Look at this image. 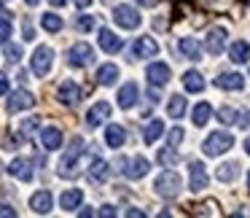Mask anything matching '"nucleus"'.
Returning <instances> with one entry per match:
<instances>
[{"instance_id": "47", "label": "nucleus", "mask_w": 250, "mask_h": 218, "mask_svg": "<svg viewBox=\"0 0 250 218\" xmlns=\"http://www.w3.org/2000/svg\"><path fill=\"white\" fill-rule=\"evenodd\" d=\"M100 216H108V218H110V216H116V210H113V205H105V207H103V210H100Z\"/></svg>"}, {"instance_id": "46", "label": "nucleus", "mask_w": 250, "mask_h": 218, "mask_svg": "<svg viewBox=\"0 0 250 218\" xmlns=\"http://www.w3.org/2000/svg\"><path fill=\"white\" fill-rule=\"evenodd\" d=\"M0 216H8V218H14V216H17V210H14V207H8V205H3V207H0Z\"/></svg>"}, {"instance_id": "17", "label": "nucleus", "mask_w": 250, "mask_h": 218, "mask_svg": "<svg viewBox=\"0 0 250 218\" xmlns=\"http://www.w3.org/2000/svg\"><path fill=\"white\" fill-rule=\"evenodd\" d=\"M108 116H110V105L105 103V100H100V103H94L92 110L86 113V127H89V130H94V127H100Z\"/></svg>"}, {"instance_id": "38", "label": "nucleus", "mask_w": 250, "mask_h": 218, "mask_svg": "<svg viewBox=\"0 0 250 218\" xmlns=\"http://www.w3.org/2000/svg\"><path fill=\"white\" fill-rule=\"evenodd\" d=\"M183 135H186V132L180 130V127H172V130L167 132V143H169V146L178 148V146H180V140H183Z\"/></svg>"}, {"instance_id": "24", "label": "nucleus", "mask_w": 250, "mask_h": 218, "mask_svg": "<svg viewBox=\"0 0 250 218\" xmlns=\"http://www.w3.org/2000/svg\"><path fill=\"white\" fill-rule=\"evenodd\" d=\"M126 143V132H124V127H119V124H108L105 127V146H110V148H121Z\"/></svg>"}, {"instance_id": "42", "label": "nucleus", "mask_w": 250, "mask_h": 218, "mask_svg": "<svg viewBox=\"0 0 250 218\" xmlns=\"http://www.w3.org/2000/svg\"><path fill=\"white\" fill-rule=\"evenodd\" d=\"M0 94H8V76L0 73Z\"/></svg>"}, {"instance_id": "16", "label": "nucleus", "mask_w": 250, "mask_h": 218, "mask_svg": "<svg viewBox=\"0 0 250 218\" xmlns=\"http://www.w3.org/2000/svg\"><path fill=\"white\" fill-rule=\"evenodd\" d=\"M178 51H180V57H186V60H191V62H199L202 60V46H199V41L196 38H180L178 41Z\"/></svg>"}, {"instance_id": "39", "label": "nucleus", "mask_w": 250, "mask_h": 218, "mask_svg": "<svg viewBox=\"0 0 250 218\" xmlns=\"http://www.w3.org/2000/svg\"><path fill=\"white\" fill-rule=\"evenodd\" d=\"M76 27H78V30H83V33H89V30L94 27V19H92V17H86V14H81V17L76 19Z\"/></svg>"}, {"instance_id": "31", "label": "nucleus", "mask_w": 250, "mask_h": 218, "mask_svg": "<svg viewBox=\"0 0 250 218\" xmlns=\"http://www.w3.org/2000/svg\"><path fill=\"white\" fill-rule=\"evenodd\" d=\"M62 24H65V22H62V17H60V14H43V17H41V27H43L46 30V33H62Z\"/></svg>"}, {"instance_id": "26", "label": "nucleus", "mask_w": 250, "mask_h": 218, "mask_svg": "<svg viewBox=\"0 0 250 218\" xmlns=\"http://www.w3.org/2000/svg\"><path fill=\"white\" fill-rule=\"evenodd\" d=\"M116 81H119V67H116L113 62L100 65V70H97V84L100 87H113Z\"/></svg>"}, {"instance_id": "49", "label": "nucleus", "mask_w": 250, "mask_h": 218, "mask_svg": "<svg viewBox=\"0 0 250 218\" xmlns=\"http://www.w3.org/2000/svg\"><path fill=\"white\" fill-rule=\"evenodd\" d=\"M49 3H51V6H54V8H60V6H65L67 0H49Z\"/></svg>"}, {"instance_id": "44", "label": "nucleus", "mask_w": 250, "mask_h": 218, "mask_svg": "<svg viewBox=\"0 0 250 218\" xmlns=\"http://www.w3.org/2000/svg\"><path fill=\"white\" fill-rule=\"evenodd\" d=\"M126 216H129V218H143L146 213H143V210H137V207H126Z\"/></svg>"}, {"instance_id": "36", "label": "nucleus", "mask_w": 250, "mask_h": 218, "mask_svg": "<svg viewBox=\"0 0 250 218\" xmlns=\"http://www.w3.org/2000/svg\"><path fill=\"white\" fill-rule=\"evenodd\" d=\"M6 60H8V62H19V60H22V46L6 44Z\"/></svg>"}, {"instance_id": "14", "label": "nucleus", "mask_w": 250, "mask_h": 218, "mask_svg": "<svg viewBox=\"0 0 250 218\" xmlns=\"http://www.w3.org/2000/svg\"><path fill=\"white\" fill-rule=\"evenodd\" d=\"M108 175H110V167H108V162H103V159H94V162L89 164V170H86V180L94 183V186H103L105 180H108Z\"/></svg>"}, {"instance_id": "29", "label": "nucleus", "mask_w": 250, "mask_h": 218, "mask_svg": "<svg viewBox=\"0 0 250 218\" xmlns=\"http://www.w3.org/2000/svg\"><path fill=\"white\" fill-rule=\"evenodd\" d=\"M186 108H188V103H186L183 94H172V97H169V103H167V113H169V119H183Z\"/></svg>"}, {"instance_id": "21", "label": "nucleus", "mask_w": 250, "mask_h": 218, "mask_svg": "<svg viewBox=\"0 0 250 218\" xmlns=\"http://www.w3.org/2000/svg\"><path fill=\"white\" fill-rule=\"evenodd\" d=\"M215 87L226 89V92H239V89L245 87V78L239 76V73H221V76L215 78Z\"/></svg>"}, {"instance_id": "10", "label": "nucleus", "mask_w": 250, "mask_h": 218, "mask_svg": "<svg viewBox=\"0 0 250 218\" xmlns=\"http://www.w3.org/2000/svg\"><path fill=\"white\" fill-rule=\"evenodd\" d=\"M159 54V44L151 38V35H140L132 46V57L135 60H148V57H156Z\"/></svg>"}, {"instance_id": "28", "label": "nucleus", "mask_w": 250, "mask_h": 218, "mask_svg": "<svg viewBox=\"0 0 250 218\" xmlns=\"http://www.w3.org/2000/svg\"><path fill=\"white\" fill-rule=\"evenodd\" d=\"M183 87H186V92H194V94L205 92V78H202V73L199 70L183 73Z\"/></svg>"}, {"instance_id": "23", "label": "nucleus", "mask_w": 250, "mask_h": 218, "mask_svg": "<svg viewBox=\"0 0 250 218\" xmlns=\"http://www.w3.org/2000/svg\"><path fill=\"white\" fill-rule=\"evenodd\" d=\"M8 173L14 175V178H19V180H24V183H27V180H33V164L27 162V159H14L11 164H8Z\"/></svg>"}, {"instance_id": "27", "label": "nucleus", "mask_w": 250, "mask_h": 218, "mask_svg": "<svg viewBox=\"0 0 250 218\" xmlns=\"http://www.w3.org/2000/svg\"><path fill=\"white\" fill-rule=\"evenodd\" d=\"M237 175H239V162H223L215 170V178L221 183H231V180H237Z\"/></svg>"}, {"instance_id": "32", "label": "nucleus", "mask_w": 250, "mask_h": 218, "mask_svg": "<svg viewBox=\"0 0 250 218\" xmlns=\"http://www.w3.org/2000/svg\"><path fill=\"white\" fill-rule=\"evenodd\" d=\"M210 116H212L210 103H199V105L194 108V113H191V119H194V124H196V127H205L207 121H210Z\"/></svg>"}, {"instance_id": "52", "label": "nucleus", "mask_w": 250, "mask_h": 218, "mask_svg": "<svg viewBox=\"0 0 250 218\" xmlns=\"http://www.w3.org/2000/svg\"><path fill=\"white\" fill-rule=\"evenodd\" d=\"M245 151L250 153V137H248V140H245Z\"/></svg>"}, {"instance_id": "22", "label": "nucleus", "mask_w": 250, "mask_h": 218, "mask_svg": "<svg viewBox=\"0 0 250 218\" xmlns=\"http://www.w3.org/2000/svg\"><path fill=\"white\" fill-rule=\"evenodd\" d=\"M30 207H33V213H41V216H46V213L51 210V191H49V189L35 191V194L30 196Z\"/></svg>"}, {"instance_id": "41", "label": "nucleus", "mask_w": 250, "mask_h": 218, "mask_svg": "<svg viewBox=\"0 0 250 218\" xmlns=\"http://www.w3.org/2000/svg\"><path fill=\"white\" fill-rule=\"evenodd\" d=\"M33 162H35V167H41V170H43V167H46V156H43V153H41V151H35V156H33Z\"/></svg>"}, {"instance_id": "19", "label": "nucleus", "mask_w": 250, "mask_h": 218, "mask_svg": "<svg viewBox=\"0 0 250 218\" xmlns=\"http://www.w3.org/2000/svg\"><path fill=\"white\" fill-rule=\"evenodd\" d=\"M41 146L46 148V151H57V148H62V130H57V127H46V130H41Z\"/></svg>"}, {"instance_id": "20", "label": "nucleus", "mask_w": 250, "mask_h": 218, "mask_svg": "<svg viewBox=\"0 0 250 218\" xmlns=\"http://www.w3.org/2000/svg\"><path fill=\"white\" fill-rule=\"evenodd\" d=\"M229 60H231L234 65H245V62H250V44L248 41H234V44L229 46Z\"/></svg>"}, {"instance_id": "1", "label": "nucleus", "mask_w": 250, "mask_h": 218, "mask_svg": "<svg viewBox=\"0 0 250 218\" xmlns=\"http://www.w3.org/2000/svg\"><path fill=\"white\" fill-rule=\"evenodd\" d=\"M83 151H86V140H83V137H73V140L67 143L65 153H62V159H60V167H57L60 178H76L78 175V159L83 156Z\"/></svg>"}, {"instance_id": "53", "label": "nucleus", "mask_w": 250, "mask_h": 218, "mask_svg": "<svg viewBox=\"0 0 250 218\" xmlns=\"http://www.w3.org/2000/svg\"><path fill=\"white\" fill-rule=\"evenodd\" d=\"M0 3H8V0H0Z\"/></svg>"}, {"instance_id": "9", "label": "nucleus", "mask_w": 250, "mask_h": 218, "mask_svg": "<svg viewBox=\"0 0 250 218\" xmlns=\"http://www.w3.org/2000/svg\"><path fill=\"white\" fill-rule=\"evenodd\" d=\"M146 78L151 87H164V84H169V78H172V70H169V65H164V62H151V65L146 67Z\"/></svg>"}, {"instance_id": "11", "label": "nucleus", "mask_w": 250, "mask_h": 218, "mask_svg": "<svg viewBox=\"0 0 250 218\" xmlns=\"http://www.w3.org/2000/svg\"><path fill=\"white\" fill-rule=\"evenodd\" d=\"M57 100H60V105H65V108H73V105H78V100H81V87H78L76 81H65L60 87V92H57Z\"/></svg>"}, {"instance_id": "30", "label": "nucleus", "mask_w": 250, "mask_h": 218, "mask_svg": "<svg viewBox=\"0 0 250 218\" xmlns=\"http://www.w3.org/2000/svg\"><path fill=\"white\" fill-rule=\"evenodd\" d=\"M162 135H164V121L151 119V121H148V127H146V132H143V140H146L148 146H151V143H156Z\"/></svg>"}, {"instance_id": "37", "label": "nucleus", "mask_w": 250, "mask_h": 218, "mask_svg": "<svg viewBox=\"0 0 250 218\" xmlns=\"http://www.w3.org/2000/svg\"><path fill=\"white\" fill-rule=\"evenodd\" d=\"M14 35V27L8 19H0V44H8V38Z\"/></svg>"}, {"instance_id": "7", "label": "nucleus", "mask_w": 250, "mask_h": 218, "mask_svg": "<svg viewBox=\"0 0 250 218\" xmlns=\"http://www.w3.org/2000/svg\"><path fill=\"white\" fill-rule=\"evenodd\" d=\"M207 183H210V175H207V167L202 162H191L188 164V189L191 191H205Z\"/></svg>"}, {"instance_id": "54", "label": "nucleus", "mask_w": 250, "mask_h": 218, "mask_svg": "<svg viewBox=\"0 0 250 218\" xmlns=\"http://www.w3.org/2000/svg\"><path fill=\"white\" fill-rule=\"evenodd\" d=\"M248 183H250V175H248Z\"/></svg>"}, {"instance_id": "15", "label": "nucleus", "mask_w": 250, "mask_h": 218, "mask_svg": "<svg viewBox=\"0 0 250 218\" xmlns=\"http://www.w3.org/2000/svg\"><path fill=\"white\" fill-rule=\"evenodd\" d=\"M148 170H151V162H148L146 156H135L129 164H124V175L129 180H140L148 175Z\"/></svg>"}, {"instance_id": "8", "label": "nucleus", "mask_w": 250, "mask_h": 218, "mask_svg": "<svg viewBox=\"0 0 250 218\" xmlns=\"http://www.w3.org/2000/svg\"><path fill=\"white\" fill-rule=\"evenodd\" d=\"M8 113H19V110H30L35 108V97L33 92H27V89H17V92L8 94Z\"/></svg>"}, {"instance_id": "51", "label": "nucleus", "mask_w": 250, "mask_h": 218, "mask_svg": "<svg viewBox=\"0 0 250 218\" xmlns=\"http://www.w3.org/2000/svg\"><path fill=\"white\" fill-rule=\"evenodd\" d=\"M24 3H27V6H38L41 0H24Z\"/></svg>"}, {"instance_id": "25", "label": "nucleus", "mask_w": 250, "mask_h": 218, "mask_svg": "<svg viewBox=\"0 0 250 218\" xmlns=\"http://www.w3.org/2000/svg\"><path fill=\"white\" fill-rule=\"evenodd\" d=\"M83 202V191L81 189H67L60 194V207L62 210H76V207H81Z\"/></svg>"}, {"instance_id": "5", "label": "nucleus", "mask_w": 250, "mask_h": 218, "mask_svg": "<svg viewBox=\"0 0 250 218\" xmlns=\"http://www.w3.org/2000/svg\"><path fill=\"white\" fill-rule=\"evenodd\" d=\"M113 22L119 24V27H124V30H137L143 19H140V14H137L132 6L121 3V6H116V8H113Z\"/></svg>"}, {"instance_id": "18", "label": "nucleus", "mask_w": 250, "mask_h": 218, "mask_svg": "<svg viewBox=\"0 0 250 218\" xmlns=\"http://www.w3.org/2000/svg\"><path fill=\"white\" fill-rule=\"evenodd\" d=\"M119 108H124V110H129V108H135L137 105V84L135 81H126L124 87L119 89Z\"/></svg>"}, {"instance_id": "48", "label": "nucleus", "mask_w": 250, "mask_h": 218, "mask_svg": "<svg viewBox=\"0 0 250 218\" xmlns=\"http://www.w3.org/2000/svg\"><path fill=\"white\" fill-rule=\"evenodd\" d=\"M137 3H140V6H148V8H153L159 3V0H137Z\"/></svg>"}, {"instance_id": "45", "label": "nucleus", "mask_w": 250, "mask_h": 218, "mask_svg": "<svg viewBox=\"0 0 250 218\" xmlns=\"http://www.w3.org/2000/svg\"><path fill=\"white\" fill-rule=\"evenodd\" d=\"M148 100H151V103H159V100H162V94H159V87H153L151 92H148Z\"/></svg>"}, {"instance_id": "50", "label": "nucleus", "mask_w": 250, "mask_h": 218, "mask_svg": "<svg viewBox=\"0 0 250 218\" xmlns=\"http://www.w3.org/2000/svg\"><path fill=\"white\" fill-rule=\"evenodd\" d=\"M89 3H92V0H76V6H78V8H86Z\"/></svg>"}, {"instance_id": "34", "label": "nucleus", "mask_w": 250, "mask_h": 218, "mask_svg": "<svg viewBox=\"0 0 250 218\" xmlns=\"http://www.w3.org/2000/svg\"><path fill=\"white\" fill-rule=\"evenodd\" d=\"M38 130H41V119H38V116H30V119H24V121H22L19 137H30L33 132H38Z\"/></svg>"}, {"instance_id": "6", "label": "nucleus", "mask_w": 250, "mask_h": 218, "mask_svg": "<svg viewBox=\"0 0 250 218\" xmlns=\"http://www.w3.org/2000/svg\"><path fill=\"white\" fill-rule=\"evenodd\" d=\"M51 62H54V51L49 49V46H38V49L33 51V73L38 78H43V76H49V70H51Z\"/></svg>"}, {"instance_id": "35", "label": "nucleus", "mask_w": 250, "mask_h": 218, "mask_svg": "<svg viewBox=\"0 0 250 218\" xmlns=\"http://www.w3.org/2000/svg\"><path fill=\"white\" fill-rule=\"evenodd\" d=\"M237 110L234 108H229V105H223V108H218V121L221 124H226V127H231V124H237Z\"/></svg>"}, {"instance_id": "3", "label": "nucleus", "mask_w": 250, "mask_h": 218, "mask_svg": "<svg viewBox=\"0 0 250 218\" xmlns=\"http://www.w3.org/2000/svg\"><path fill=\"white\" fill-rule=\"evenodd\" d=\"M231 146H234V137L229 135V132H212V135L205 137L202 151H205V156H221V153H226Z\"/></svg>"}, {"instance_id": "33", "label": "nucleus", "mask_w": 250, "mask_h": 218, "mask_svg": "<svg viewBox=\"0 0 250 218\" xmlns=\"http://www.w3.org/2000/svg\"><path fill=\"white\" fill-rule=\"evenodd\" d=\"M178 151H175V146H167V148H162V151L156 153V162L159 164H164V167H172V164H178Z\"/></svg>"}, {"instance_id": "55", "label": "nucleus", "mask_w": 250, "mask_h": 218, "mask_svg": "<svg viewBox=\"0 0 250 218\" xmlns=\"http://www.w3.org/2000/svg\"><path fill=\"white\" fill-rule=\"evenodd\" d=\"M248 6H250V0H248Z\"/></svg>"}, {"instance_id": "2", "label": "nucleus", "mask_w": 250, "mask_h": 218, "mask_svg": "<svg viewBox=\"0 0 250 218\" xmlns=\"http://www.w3.org/2000/svg\"><path fill=\"white\" fill-rule=\"evenodd\" d=\"M180 189H183V180H180V175L175 173V170H164V173L153 180V191H156L159 196H164V199H175V196L180 194Z\"/></svg>"}, {"instance_id": "40", "label": "nucleus", "mask_w": 250, "mask_h": 218, "mask_svg": "<svg viewBox=\"0 0 250 218\" xmlns=\"http://www.w3.org/2000/svg\"><path fill=\"white\" fill-rule=\"evenodd\" d=\"M237 124L242 127V130H250V110H242V113L237 116Z\"/></svg>"}, {"instance_id": "12", "label": "nucleus", "mask_w": 250, "mask_h": 218, "mask_svg": "<svg viewBox=\"0 0 250 218\" xmlns=\"http://www.w3.org/2000/svg\"><path fill=\"white\" fill-rule=\"evenodd\" d=\"M97 44H100V49H103L105 54H116V51H121L124 41H121L119 35L113 33V30L103 27V30H100V35H97Z\"/></svg>"}, {"instance_id": "4", "label": "nucleus", "mask_w": 250, "mask_h": 218, "mask_svg": "<svg viewBox=\"0 0 250 218\" xmlns=\"http://www.w3.org/2000/svg\"><path fill=\"white\" fill-rule=\"evenodd\" d=\"M92 62H94V49L86 44V41H78V44L70 46V51H67V65L70 67L83 70V67H89Z\"/></svg>"}, {"instance_id": "13", "label": "nucleus", "mask_w": 250, "mask_h": 218, "mask_svg": "<svg viewBox=\"0 0 250 218\" xmlns=\"http://www.w3.org/2000/svg\"><path fill=\"white\" fill-rule=\"evenodd\" d=\"M205 49L210 51L212 57H218L223 49H226V30L223 27H212L205 38Z\"/></svg>"}, {"instance_id": "43", "label": "nucleus", "mask_w": 250, "mask_h": 218, "mask_svg": "<svg viewBox=\"0 0 250 218\" xmlns=\"http://www.w3.org/2000/svg\"><path fill=\"white\" fill-rule=\"evenodd\" d=\"M35 38V33H33V24L27 22V19H24V41H33Z\"/></svg>"}]
</instances>
